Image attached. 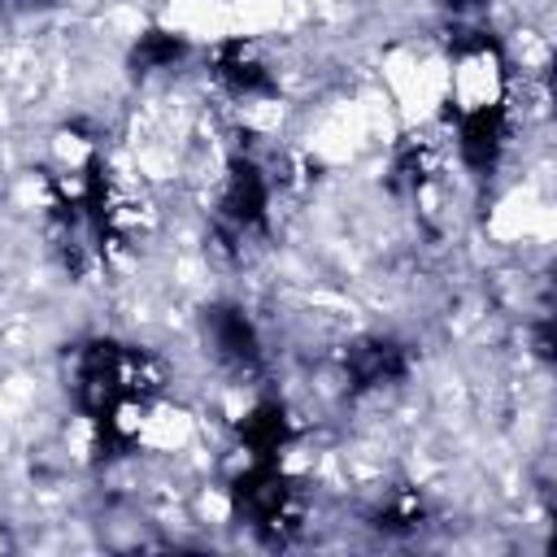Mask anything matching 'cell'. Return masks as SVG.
<instances>
[{
  "label": "cell",
  "mask_w": 557,
  "mask_h": 557,
  "mask_svg": "<svg viewBox=\"0 0 557 557\" xmlns=\"http://www.w3.org/2000/svg\"><path fill=\"white\" fill-rule=\"evenodd\" d=\"M70 387L83 418L96 426L100 448L122 453L161 396V366L135 344L87 339L74 348Z\"/></svg>",
  "instance_id": "obj_1"
},
{
  "label": "cell",
  "mask_w": 557,
  "mask_h": 557,
  "mask_svg": "<svg viewBox=\"0 0 557 557\" xmlns=\"http://www.w3.org/2000/svg\"><path fill=\"white\" fill-rule=\"evenodd\" d=\"M231 505L261 544H292L305 527V500L283 461H244L231 487Z\"/></svg>",
  "instance_id": "obj_2"
},
{
  "label": "cell",
  "mask_w": 557,
  "mask_h": 557,
  "mask_svg": "<svg viewBox=\"0 0 557 557\" xmlns=\"http://www.w3.org/2000/svg\"><path fill=\"white\" fill-rule=\"evenodd\" d=\"M270 200H274V183L265 174V165L248 152H235L226 161L222 187H218V205H213V231L222 244H248V239H265L270 235Z\"/></svg>",
  "instance_id": "obj_3"
},
{
  "label": "cell",
  "mask_w": 557,
  "mask_h": 557,
  "mask_svg": "<svg viewBox=\"0 0 557 557\" xmlns=\"http://www.w3.org/2000/svg\"><path fill=\"white\" fill-rule=\"evenodd\" d=\"M448 104H453V113H470V109H487V104H509V61H505V48L492 35L470 30V35H461L453 44Z\"/></svg>",
  "instance_id": "obj_4"
},
{
  "label": "cell",
  "mask_w": 557,
  "mask_h": 557,
  "mask_svg": "<svg viewBox=\"0 0 557 557\" xmlns=\"http://www.w3.org/2000/svg\"><path fill=\"white\" fill-rule=\"evenodd\" d=\"M513 135V113L509 104H487V109H470V113H453V144L461 165L474 178H492L505 161Z\"/></svg>",
  "instance_id": "obj_5"
},
{
  "label": "cell",
  "mask_w": 557,
  "mask_h": 557,
  "mask_svg": "<svg viewBox=\"0 0 557 557\" xmlns=\"http://www.w3.org/2000/svg\"><path fill=\"white\" fill-rule=\"evenodd\" d=\"M205 344L222 370L235 379H257L265 370V348L252 326V318L239 305H213L205 309Z\"/></svg>",
  "instance_id": "obj_6"
},
{
  "label": "cell",
  "mask_w": 557,
  "mask_h": 557,
  "mask_svg": "<svg viewBox=\"0 0 557 557\" xmlns=\"http://www.w3.org/2000/svg\"><path fill=\"white\" fill-rule=\"evenodd\" d=\"M209 74L213 83L231 96V100H274L278 96V78L270 70V61L261 57V48L244 35H231L222 44H213L209 52Z\"/></svg>",
  "instance_id": "obj_7"
},
{
  "label": "cell",
  "mask_w": 557,
  "mask_h": 557,
  "mask_svg": "<svg viewBox=\"0 0 557 557\" xmlns=\"http://www.w3.org/2000/svg\"><path fill=\"white\" fill-rule=\"evenodd\" d=\"M339 366L352 392H379L409 374V348L392 335H361L344 348Z\"/></svg>",
  "instance_id": "obj_8"
},
{
  "label": "cell",
  "mask_w": 557,
  "mask_h": 557,
  "mask_svg": "<svg viewBox=\"0 0 557 557\" xmlns=\"http://www.w3.org/2000/svg\"><path fill=\"white\" fill-rule=\"evenodd\" d=\"M239 444L248 453V461H283L287 444H292V418L278 400H257L248 409V418L239 422Z\"/></svg>",
  "instance_id": "obj_9"
},
{
  "label": "cell",
  "mask_w": 557,
  "mask_h": 557,
  "mask_svg": "<svg viewBox=\"0 0 557 557\" xmlns=\"http://www.w3.org/2000/svg\"><path fill=\"white\" fill-rule=\"evenodd\" d=\"M187 57H191L187 35L148 26V30L135 39V48H131V70H135V74H165V70H178Z\"/></svg>",
  "instance_id": "obj_10"
},
{
  "label": "cell",
  "mask_w": 557,
  "mask_h": 557,
  "mask_svg": "<svg viewBox=\"0 0 557 557\" xmlns=\"http://www.w3.org/2000/svg\"><path fill=\"white\" fill-rule=\"evenodd\" d=\"M440 4H448V9L466 13V9H479V4H487V0H440Z\"/></svg>",
  "instance_id": "obj_11"
},
{
  "label": "cell",
  "mask_w": 557,
  "mask_h": 557,
  "mask_svg": "<svg viewBox=\"0 0 557 557\" xmlns=\"http://www.w3.org/2000/svg\"><path fill=\"white\" fill-rule=\"evenodd\" d=\"M9 4H17V9H35V4H48V0H9Z\"/></svg>",
  "instance_id": "obj_12"
}]
</instances>
